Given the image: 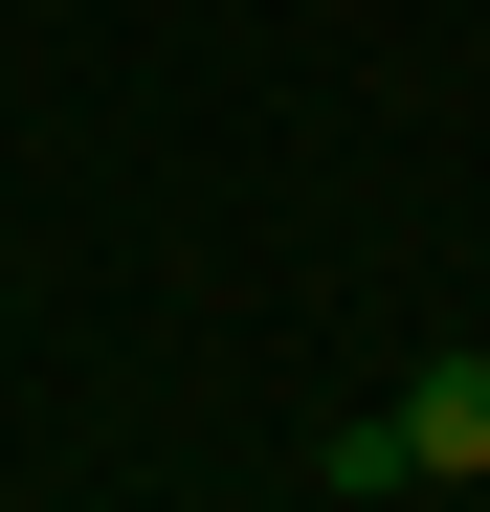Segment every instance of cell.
I'll return each instance as SVG.
<instances>
[{
    "mask_svg": "<svg viewBox=\"0 0 490 512\" xmlns=\"http://www.w3.org/2000/svg\"><path fill=\"white\" fill-rule=\"evenodd\" d=\"M401 468H424V490H468V468H490V357H468V334L401 379Z\"/></svg>",
    "mask_w": 490,
    "mask_h": 512,
    "instance_id": "6da1fadb",
    "label": "cell"
}]
</instances>
